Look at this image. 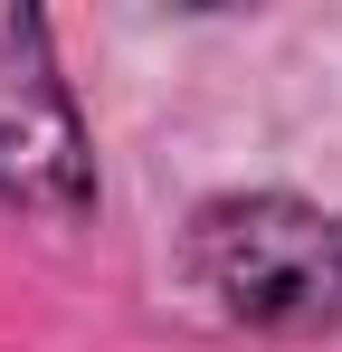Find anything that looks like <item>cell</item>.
<instances>
[{"label": "cell", "mask_w": 342, "mask_h": 352, "mask_svg": "<svg viewBox=\"0 0 342 352\" xmlns=\"http://www.w3.org/2000/svg\"><path fill=\"white\" fill-rule=\"evenodd\" d=\"M171 267L219 333H257V343L342 333V210L304 190H276V181L209 190L171 238Z\"/></svg>", "instance_id": "obj_1"}, {"label": "cell", "mask_w": 342, "mask_h": 352, "mask_svg": "<svg viewBox=\"0 0 342 352\" xmlns=\"http://www.w3.org/2000/svg\"><path fill=\"white\" fill-rule=\"evenodd\" d=\"M95 200H105L95 124L57 67V29L38 10H0V210L38 229H76L95 219Z\"/></svg>", "instance_id": "obj_2"}]
</instances>
